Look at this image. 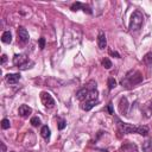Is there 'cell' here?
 <instances>
[{
    "label": "cell",
    "mask_w": 152,
    "mask_h": 152,
    "mask_svg": "<svg viewBox=\"0 0 152 152\" xmlns=\"http://www.w3.org/2000/svg\"><path fill=\"white\" fill-rule=\"evenodd\" d=\"M6 61H7V56H6V55H2V56H1V64L4 65Z\"/></svg>",
    "instance_id": "83f0119b"
},
{
    "label": "cell",
    "mask_w": 152,
    "mask_h": 152,
    "mask_svg": "<svg viewBox=\"0 0 152 152\" xmlns=\"http://www.w3.org/2000/svg\"><path fill=\"white\" fill-rule=\"evenodd\" d=\"M97 45L101 50H103L106 46H107V39H106V34L103 31H100L99 32V36H97Z\"/></svg>",
    "instance_id": "4fadbf2b"
},
{
    "label": "cell",
    "mask_w": 152,
    "mask_h": 152,
    "mask_svg": "<svg viewBox=\"0 0 152 152\" xmlns=\"http://www.w3.org/2000/svg\"><path fill=\"white\" fill-rule=\"evenodd\" d=\"M10 126H11V124H10L8 119H2L1 120V128L2 129H7V128H10Z\"/></svg>",
    "instance_id": "603a6c76"
},
{
    "label": "cell",
    "mask_w": 152,
    "mask_h": 152,
    "mask_svg": "<svg viewBox=\"0 0 152 152\" xmlns=\"http://www.w3.org/2000/svg\"><path fill=\"white\" fill-rule=\"evenodd\" d=\"M40 135L45 139V140H49L50 139V135H51V131H50V128L45 125V126H43L42 127V129H40Z\"/></svg>",
    "instance_id": "2e32d148"
},
{
    "label": "cell",
    "mask_w": 152,
    "mask_h": 152,
    "mask_svg": "<svg viewBox=\"0 0 152 152\" xmlns=\"http://www.w3.org/2000/svg\"><path fill=\"white\" fill-rule=\"evenodd\" d=\"M142 151L144 152H152V138H148L142 142Z\"/></svg>",
    "instance_id": "9a60e30c"
},
{
    "label": "cell",
    "mask_w": 152,
    "mask_h": 152,
    "mask_svg": "<svg viewBox=\"0 0 152 152\" xmlns=\"http://www.w3.org/2000/svg\"><path fill=\"white\" fill-rule=\"evenodd\" d=\"M118 121V126L120 128V131L122 133H126V134H131V133H138L140 135H147L150 129L147 126L145 125H140V126H137V125H132V124H127V122H122L120 121L119 119H116Z\"/></svg>",
    "instance_id": "6da1fadb"
},
{
    "label": "cell",
    "mask_w": 152,
    "mask_h": 152,
    "mask_svg": "<svg viewBox=\"0 0 152 152\" xmlns=\"http://www.w3.org/2000/svg\"><path fill=\"white\" fill-rule=\"evenodd\" d=\"M121 152H138V147L134 142L126 141L121 145Z\"/></svg>",
    "instance_id": "8fae6325"
},
{
    "label": "cell",
    "mask_w": 152,
    "mask_h": 152,
    "mask_svg": "<svg viewBox=\"0 0 152 152\" xmlns=\"http://www.w3.org/2000/svg\"><path fill=\"white\" fill-rule=\"evenodd\" d=\"M38 43H39V49L43 50L45 48V38L44 37H40L39 40H38Z\"/></svg>",
    "instance_id": "cb8c5ba5"
},
{
    "label": "cell",
    "mask_w": 152,
    "mask_h": 152,
    "mask_svg": "<svg viewBox=\"0 0 152 152\" xmlns=\"http://www.w3.org/2000/svg\"><path fill=\"white\" fill-rule=\"evenodd\" d=\"M99 103V100H83L81 103V108L86 112L90 110L93 107H95Z\"/></svg>",
    "instance_id": "30bf717a"
},
{
    "label": "cell",
    "mask_w": 152,
    "mask_h": 152,
    "mask_svg": "<svg viewBox=\"0 0 152 152\" xmlns=\"http://www.w3.org/2000/svg\"><path fill=\"white\" fill-rule=\"evenodd\" d=\"M93 89H96V82H95V81H90L87 86H84L83 88H81V89L76 93V99L82 102V101L87 97V95L89 94V91L93 90Z\"/></svg>",
    "instance_id": "277c9868"
},
{
    "label": "cell",
    "mask_w": 152,
    "mask_h": 152,
    "mask_svg": "<svg viewBox=\"0 0 152 152\" xmlns=\"http://www.w3.org/2000/svg\"><path fill=\"white\" fill-rule=\"evenodd\" d=\"M128 108H129L128 100H127V97L122 96V97L120 99V102H119V110H120V113L124 114V115H127V113H128Z\"/></svg>",
    "instance_id": "9c48e42d"
},
{
    "label": "cell",
    "mask_w": 152,
    "mask_h": 152,
    "mask_svg": "<svg viewBox=\"0 0 152 152\" xmlns=\"http://www.w3.org/2000/svg\"><path fill=\"white\" fill-rule=\"evenodd\" d=\"M101 64H102L106 69H110V68L113 66V64H112V62H110L109 58H103V59L101 61Z\"/></svg>",
    "instance_id": "44dd1931"
},
{
    "label": "cell",
    "mask_w": 152,
    "mask_h": 152,
    "mask_svg": "<svg viewBox=\"0 0 152 152\" xmlns=\"http://www.w3.org/2000/svg\"><path fill=\"white\" fill-rule=\"evenodd\" d=\"M30 122H31V125L34 126V127H38V126H40V124H42V121H40V119H39L38 116H33V118H31Z\"/></svg>",
    "instance_id": "7402d4cb"
},
{
    "label": "cell",
    "mask_w": 152,
    "mask_h": 152,
    "mask_svg": "<svg viewBox=\"0 0 152 152\" xmlns=\"http://www.w3.org/2000/svg\"><path fill=\"white\" fill-rule=\"evenodd\" d=\"M142 61L146 65L148 66H152V52H147L144 57H142Z\"/></svg>",
    "instance_id": "ac0fdd59"
},
{
    "label": "cell",
    "mask_w": 152,
    "mask_h": 152,
    "mask_svg": "<svg viewBox=\"0 0 152 152\" xmlns=\"http://www.w3.org/2000/svg\"><path fill=\"white\" fill-rule=\"evenodd\" d=\"M146 108H147L148 113H150V114H152V101H150V102L146 104Z\"/></svg>",
    "instance_id": "4316f807"
},
{
    "label": "cell",
    "mask_w": 152,
    "mask_h": 152,
    "mask_svg": "<svg viewBox=\"0 0 152 152\" xmlns=\"http://www.w3.org/2000/svg\"><path fill=\"white\" fill-rule=\"evenodd\" d=\"M1 150H2V152H6V146L4 142H1Z\"/></svg>",
    "instance_id": "f1b7e54d"
},
{
    "label": "cell",
    "mask_w": 152,
    "mask_h": 152,
    "mask_svg": "<svg viewBox=\"0 0 152 152\" xmlns=\"http://www.w3.org/2000/svg\"><path fill=\"white\" fill-rule=\"evenodd\" d=\"M18 38H19V40L21 42V43H24V44H26L27 42H28V39H30V36H28V32H27V30L25 28V27H23V26H20V27H18Z\"/></svg>",
    "instance_id": "ba28073f"
},
{
    "label": "cell",
    "mask_w": 152,
    "mask_h": 152,
    "mask_svg": "<svg viewBox=\"0 0 152 152\" xmlns=\"http://www.w3.org/2000/svg\"><path fill=\"white\" fill-rule=\"evenodd\" d=\"M57 127H58V129L59 131H62V129H64L65 128V126H66V121L64 120V119H62V118H57Z\"/></svg>",
    "instance_id": "ffe728a7"
},
{
    "label": "cell",
    "mask_w": 152,
    "mask_h": 152,
    "mask_svg": "<svg viewBox=\"0 0 152 152\" xmlns=\"http://www.w3.org/2000/svg\"><path fill=\"white\" fill-rule=\"evenodd\" d=\"M107 110H108L109 114H114V109H113V103H112V102L108 103V106H107Z\"/></svg>",
    "instance_id": "d4e9b609"
},
{
    "label": "cell",
    "mask_w": 152,
    "mask_h": 152,
    "mask_svg": "<svg viewBox=\"0 0 152 152\" xmlns=\"http://www.w3.org/2000/svg\"><path fill=\"white\" fill-rule=\"evenodd\" d=\"M107 86H108V89L109 90H112V89H114L116 87V81L114 80V77H109L107 80Z\"/></svg>",
    "instance_id": "d6986e66"
},
{
    "label": "cell",
    "mask_w": 152,
    "mask_h": 152,
    "mask_svg": "<svg viewBox=\"0 0 152 152\" xmlns=\"http://www.w3.org/2000/svg\"><path fill=\"white\" fill-rule=\"evenodd\" d=\"M40 100H42V102H43V104L46 107V108H52V107H55V99L51 96V94L50 93H48V91H42L40 93Z\"/></svg>",
    "instance_id": "5b68a950"
},
{
    "label": "cell",
    "mask_w": 152,
    "mask_h": 152,
    "mask_svg": "<svg viewBox=\"0 0 152 152\" xmlns=\"http://www.w3.org/2000/svg\"><path fill=\"white\" fill-rule=\"evenodd\" d=\"M19 80H20V74H19V72H14V74H8V75H6V82H7L8 84H15Z\"/></svg>",
    "instance_id": "5bb4252c"
},
{
    "label": "cell",
    "mask_w": 152,
    "mask_h": 152,
    "mask_svg": "<svg viewBox=\"0 0 152 152\" xmlns=\"http://www.w3.org/2000/svg\"><path fill=\"white\" fill-rule=\"evenodd\" d=\"M30 59L27 58V56L25 55V53H19V55H14V57H13V64L15 65V66H18V68H20V66H23L26 62H28Z\"/></svg>",
    "instance_id": "8992f818"
},
{
    "label": "cell",
    "mask_w": 152,
    "mask_h": 152,
    "mask_svg": "<svg viewBox=\"0 0 152 152\" xmlns=\"http://www.w3.org/2000/svg\"><path fill=\"white\" fill-rule=\"evenodd\" d=\"M18 113L21 118H27L31 113H32V108L27 104H21L19 108H18Z\"/></svg>",
    "instance_id": "7c38bea8"
},
{
    "label": "cell",
    "mask_w": 152,
    "mask_h": 152,
    "mask_svg": "<svg viewBox=\"0 0 152 152\" xmlns=\"http://www.w3.org/2000/svg\"><path fill=\"white\" fill-rule=\"evenodd\" d=\"M109 55H110V56H115L116 58H120V53H119V52H116V51L109 50Z\"/></svg>",
    "instance_id": "484cf974"
},
{
    "label": "cell",
    "mask_w": 152,
    "mask_h": 152,
    "mask_svg": "<svg viewBox=\"0 0 152 152\" xmlns=\"http://www.w3.org/2000/svg\"><path fill=\"white\" fill-rule=\"evenodd\" d=\"M71 10H72V11H78V10H82L83 12H87L88 14H91V13H93V11H91L90 6H88V5H86V4H82V2H80V1L74 2V4L71 5Z\"/></svg>",
    "instance_id": "52a82bcc"
},
{
    "label": "cell",
    "mask_w": 152,
    "mask_h": 152,
    "mask_svg": "<svg viewBox=\"0 0 152 152\" xmlns=\"http://www.w3.org/2000/svg\"><path fill=\"white\" fill-rule=\"evenodd\" d=\"M144 24V15L140 11H134L131 15V19H129V31L132 32H135V31H139L141 28Z\"/></svg>",
    "instance_id": "3957f363"
},
{
    "label": "cell",
    "mask_w": 152,
    "mask_h": 152,
    "mask_svg": "<svg viewBox=\"0 0 152 152\" xmlns=\"http://www.w3.org/2000/svg\"><path fill=\"white\" fill-rule=\"evenodd\" d=\"M1 42L5 44H10L12 42V33L10 31H5L1 36Z\"/></svg>",
    "instance_id": "e0dca14e"
},
{
    "label": "cell",
    "mask_w": 152,
    "mask_h": 152,
    "mask_svg": "<svg viewBox=\"0 0 152 152\" xmlns=\"http://www.w3.org/2000/svg\"><path fill=\"white\" fill-rule=\"evenodd\" d=\"M142 82V75L140 71L138 70H131L129 72H127V75L125 76V78L121 80V86L125 87L126 89H131L133 86L139 84Z\"/></svg>",
    "instance_id": "7a4b0ae2"
}]
</instances>
